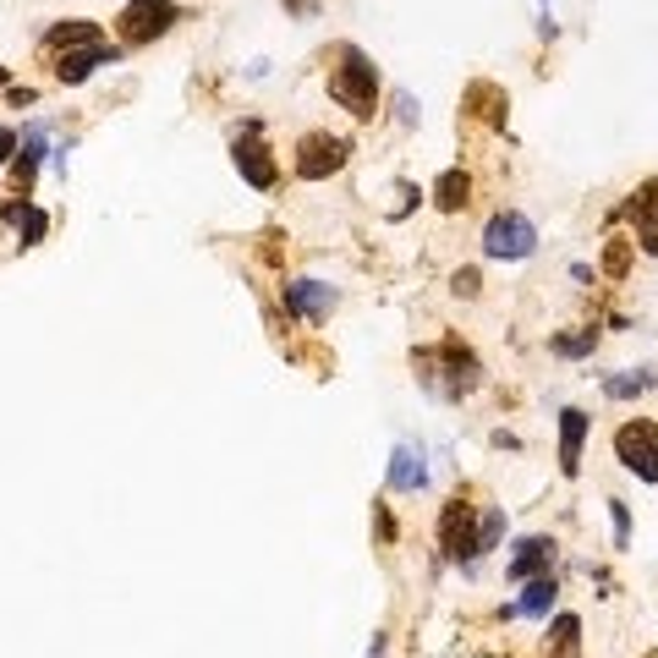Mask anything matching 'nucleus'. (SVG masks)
<instances>
[{"mask_svg": "<svg viewBox=\"0 0 658 658\" xmlns=\"http://www.w3.org/2000/svg\"><path fill=\"white\" fill-rule=\"evenodd\" d=\"M121 61V50L116 45H89V50H67V56H56V78L61 83H89L99 67H116Z\"/></svg>", "mask_w": 658, "mask_h": 658, "instance_id": "10", "label": "nucleus"}, {"mask_svg": "<svg viewBox=\"0 0 658 658\" xmlns=\"http://www.w3.org/2000/svg\"><path fill=\"white\" fill-rule=\"evenodd\" d=\"M549 565H554V538H521L510 565H505V576L510 581H532V576H549Z\"/></svg>", "mask_w": 658, "mask_h": 658, "instance_id": "11", "label": "nucleus"}, {"mask_svg": "<svg viewBox=\"0 0 658 658\" xmlns=\"http://www.w3.org/2000/svg\"><path fill=\"white\" fill-rule=\"evenodd\" d=\"M614 456L620 467H631L636 478L658 483V423H625L614 434Z\"/></svg>", "mask_w": 658, "mask_h": 658, "instance_id": "6", "label": "nucleus"}, {"mask_svg": "<svg viewBox=\"0 0 658 658\" xmlns=\"http://www.w3.org/2000/svg\"><path fill=\"white\" fill-rule=\"evenodd\" d=\"M0 89H7V67H0Z\"/></svg>", "mask_w": 658, "mask_h": 658, "instance_id": "30", "label": "nucleus"}, {"mask_svg": "<svg viewBox=\"0 0 658 658\" xmlns=\"http://www.w3.org/2000/svg\"><path fill=\"white\" fill-rule=\"evenodd\" d=\"M625 214L636 220V236H642V247H647V252H658V176H653L647 187H636V192H631Z\"/></svg>", "mask_w": 658, "mask_h": 658, "instance_id": "13", "label": "nucleus"}, {"mask_svg": "<svg viewBox=\"0 0 658 658\" xmlns=\"http://www.w3.org/2000/svg\"><path fill=\"white\" fill-rule=\"evenodd\" d=\"M532 247H538V225H532L521 209H500V214L483 225V252H489V258L516 263V258H527Z\"/></svg>", "mask_w": 658, "mask_h": 658, "instance_id": "4", "label": "nucleus"}, {"mask_svg": "<svg viewBox=\"0 0 658 658\" xmlns=\"http://www.w3.org/2000/svg\"><path fill=\"white\" fill-rule=\"evenodd\" d=\"M7 154H17V132H12V127H0V160H7Z\"/></svg>", "mask_w": 658, "mask_h": 658, "instance_id": "28", "label": "nucleus"}, {"mask_svg": "<svg viewBox=\"0 0 658 658\" xmlns=\"http://www.w3.org/2000/svg\"><path fill=\"white\" fill-rule=\"evenodd\" d=\"M554 598H560V581H554V576H532V581H527V592L510 603V614H527V620H549Z\"/></svg>", "mask_w": 658, "mask_h": 658, "instance_id": "17", "label": "nucleus"}, {"mask_svg": "<svg viewBox=\"0 0 658 658\" xmlns=\"http://www.w3.org/2000/svg\"><path fill=\"white\" fill-rule=\"evenodd\" d=\"M609 516H614V549H625V543H631V516H625V505L609 500Z\"/></svg>", "mask_w": 658, "mask_h": 658, "instance_id": "26", "label": "nucleus"}, {"mask_svg": "<svg viewBox=\"0 0 658 658\" xmlns=\"http://www.w3.org/2000/svg\"><path fill=\"white\" fill-rule=\"evenodd\" d=\"M456 296H478V269H456Z\"/></svg>", "mask_w": 658, "mask_h": 658, "instance_id": "27", "label": "nucleus"}, {"mask_svg": "<svg viewBox=\"0 0 658 658\" xmlns=\"http://www.w3.org/2000/svg\"><path fill=\"white\" fill-rule=\"evenodd\" d=\"M500 532H505V510H489L483 527H478V554H489V549L500 543Z\"/></svg>", "mask_w": 658, "mask_h": 658, "instance_id": "25", "label": "nucleus"}, {"mask_svg": "<svg viewBox=\"0 0 658 658\" xmlns=\"http://www.w3.org/2000/svg\"><path fill=\"white\" fill-rule=\"evenodd\" d=\"M434 203H439L445 214L467 209V203H472V176H467V171H445V176L434 181Z\"/></svg>", "mask_w": 658, "mask_h": 658, "instance_id": "19", "label": "nucleus"}, {"mask_svg": "<svg viewBox=\"0 0 658 658\" xmlns=\"http://www.w3.org/2000/svg\"><path fill=\"white\" fill-rule=\"evenodd\" d=\"M176 17H181L176 0H127V12L116 17V34L121 45H154L176 28Z\"/></svg>", "mask_w": 658, "mask_h": 658, "instance_id": "3", "label": "nucleus"}, {"mask_svg": "<svg viewBox=\"0 0 658 658\" xmlns=\"http://www.w3.org/2000/svg\"><path fill=\"white\" fill-rule=\"evenodd\" d=\"M236 171H242L258 192H269V187H274V176H280V171H274V160H269V149L258 143V127H252V121H247V127H242V138H236Z\"/></svg>", "mask_w": 658, "mask_h": 658, "instance_id": "9", "label": "nucleus"}, {"mask_svg": "<svg viewBox=\"0 0 658 658\" xmlns=\"http://www.w3.org/2000/svg\"><path fill=\"white\" fill-rule=\"evenodd\" d=\"M428 483V456H423V445H396V456H390V489L396 494H418Z\"/></svg>", "mask_w": 658, "mask_h": 658, "instance_id": "12", "label": "nucleus"}, {"mask_svg": "<svg viewBox=\"0 0 658 658\" xmlns=\"http://www.w3.org/2000/svg\"><path fill=\"white\" fill-rule=\"evenodd\" d=\"M543 647H549V658H581V620L576 614H554Z\"/></svg>", "mask_w": 658, "mask_h": 658, "instance_id": "18", "label": "nucleus"}, {"mask_svg": "<svg viewBox=\"0 0 658 658\" xmlns=\"http://www.w3.org/2000/svg\"><path fill=\"white\" fill-rule=\"evenodd\" d=\"M467 105H472L489 127H505V94H500L494 83H472V89H467Z\"/></svg>", "mask_w": 658, "mask_h": 658, "instance_id": "20", "label": "nucleus"}, {"mask_svg": "<svg viewBox=\"0 0 658 658\" xmlns=\"http://www.w3.org/2000/svg\"><path fill=\"white\" fill-rule=\"evenodd\" d=\"M439 543H445L450 560H478V527H472L467 494H456V500L439 510Z\"/></svg>", "mask_w": 658, "mask_h": 658, "instance_id": "7", "label": "nucleus"}, {"mask_svg": "<svg viewBox=\"0 0 658 658\" xmlns=\"http://www.w3.org/2000/svg\"><path fill=\"white\" fill-rule=\"evenodd\" d=\"M285 7H291L296 17H313V12H318V0H285Z\"/></svg>", "mask_w": 658, "mask_h": 658, "instance_id": "29", "label": "nucleus"}, {"mask_svg": "<svg viewBox=\"0 0 658 658\" xmlns=\"http://www.w3.org/2000/svg\"><path fill=\"white\" fill-rule=\"evenodd\" d=\"M581 445H587V412L565 407V412H560V472H565V478H576Z\"/></svg>", "mask_w": 658, "mask_h": 658, "instance_id": "14", "label": "nucleus"}, {"mask_svg": "<svg viewBox=\"0 0 658 658\" xmlns=\"http://www.w3.org/2000/svg\"><path fill=\"white\" fill-rule=\"evenodd\" d=\"M89 45H105V34H99V23H83V17H72V23H56V28L45 34V50H50V56L89 50Z\"/></svg>", "mask_w": 658, "mask_h": 658, "instance_id": "15", "label": "nucleus"}, {"mask_svg": "<svg viewBox=\"0 0 658 658\" xmlns=\"http://www.w3.org/2000/svg\"><path fill=\"white\" fill-rule=\"evenodd\" d=\"M329 99H336L346 116L374 121L379 110V72L357 45H336V67H329Z\"/></svg>", "mask_w": 658, "mask_h": 658, "instance_id": "1", "label": "nucleus"}, {"mask_svg": "<svg viewBox=\"0 0 658 658\" xmlns=\"http://www.w3.org/2000/svg\"><path fill=\"white\" fill-rule=\"evenodd\" d=\"M592 346H598V329H576V336H554L549 341L554 357H592Z\"/></svg>", "mask_w": 658, "mask_h": 658, "instance_id": "23", "label": "nucleus"}, {"mask_svg": "<svg viewBox=\"0 0 658 658\" xmlns=\"http://www.w3.org/2000/svg\"><path fill=\"white\" fill-rule=\"evenodd\" d=\"M7 220H12L17 231H23V247H34V242H39V236L50 231V220H45V209H34L28 198H23V203H12V209H7Z\"/></svg>", "mask_w": 658, "mask_h": 658, "instance_id": "21", "label": "nucleus"}, {"mask_svg": "<svg viewBox=\"0 0 658 658\" xmlns=\"http://www.w3.org/2000/svg\"><path fill=\"white\" fill-rule=\"evenodd\" d=\"M653 658H658V653H653Z\"/></svg>", "mask_w": 658, "mask_h": 658, "instance_id": "31", "label": "nucleus"}, {"mask_svg": "<svg viewBox=\"0 0 658 658\" xmlns=\"http://www.w3.org/2000/svg\"><path fill=\"white\" fill-rule=\"evenodd\" d=\"M329 307H336V285H324V280H285V313L291 318L324 324Z\"/></svg>", "mask_w": 658, "mask_h": 658, "instance_id": "8", "label": "nucleus"}, {"mask_svg": "<svg viewBox=\"0 0 658 658\" xmlns=\"http://www.w3.org/2000/svg\"><path fill=\"white\" fill-rule=\"evenodd\" d=\"M39 160H45V127H34V132L23 138V154H17V165H12V187H17V198H28V192H34Z\"/></svg>", "mask_w": 658, "mask_h": 658, "instance_id": "16", "label": "nucleus"}, {"mask_svg": "<svg viewBox=\"0 0 658 658\" xmlns=\"http://www.w3.org/2000/svg\"><path fill=\"white\" fill-rule=\"evenodd\" d=\"M647 385H653L647 368H636V374H609V379H603V396H609V401H631V396H642Z\"/></svg>", "mask_w": 658, "mask_h": 658, "instance_id": "22", "label": "nucleus"}, {"mask_svg": "<svg viewBox=\"0 0 658 658\" xmlns=\"http://www.w3.org/2000/svg\"><path fill=\"white\" fill-rule=\"evenodd\" d=\"M603 269H609L614 280L631 269V242H625V236H614V242H609V252H603Z\"/></svg>", "mask_w": 658, "mask_h": 658, "instance_id": "24", "label": "nucleus"}, {"mask_svg": "<svg viewBox=\"0 0 658 658\" xmlns=\"http://www.w3.org/2000/svg\"><path fill=\"white\" fill-rule=\"evenodd\" d=\"M346 154H352V143L341 132H307L296 143V176L302 181H324V176H336L346 165Z\"/></svg>", "mask_w": 658, "mask_h": 658, "instance_id": "5", "label": "nucleus"}, {"mask_svg": "<svg viewBox=\"0 0 658 658\" xmlns=\"http://www.w3.org/2000/svg\"><path fill=\"white\" fill-rule=\"evenodd\" d=\"M412 363H418L423 385H428L434 396H445V401H461V396H472V390L483 385V368H478V357H472V352H467L456 336H445L439 346L418 352Z\"/></svg>", "mask_w": 658, "mask_h": 658, "instance_id": "2", "label": "nucleus"}]
</instances>
